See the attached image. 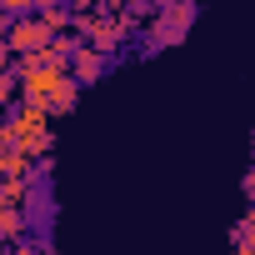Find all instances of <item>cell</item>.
<instances>
[{"instance_id": "cell-1", "label": "cell", "mask_w": 255, "mask_h": 255, "mask_svg": "<svg viewBox=\"0 0 255 255\" xmlns=\"http://www.w3.org/2000/svg\"><path fill=\"white\" fill-rule=\"evenodd\" d=\"M0 130H5L15 145H20V155L25 160H35V155H50V110L45 105H20L15 110V120L10 125H0Z\"/></svg>"}, {"instance_id": "cell-2", "label": "cell", "mask_w": 255, "mask_h": 255, "mask_svg": "<svg viewBox=\"0 0 255 255\" xmlns=\"http://www.w3.org/2000/svg\"><path fill=\"white\" fill-rule=\"evenodd\" d=\"M55 35L35 20V15H20V20H10V30H5V50L10 55H35V50H45Z\"/></svg>"}, {"instance_id": "cell-3", "label": "cell", "mask_w": 255, "mask_h": 255, "mask_svg": "<svg viewBox=\"0 0 255 255\" xmlns=\"http://www.w3.org/2000/svg\"><path fill=\"white\" fill-rule=\"evenodd\" d=\"M15 80H20V95L30 105H50V95L70 80V70H30V75H15Z\"/></svg>"}, {"instance_id": "cell-4", "label": "cell", "mask_w": 255, "mask_h": 255, "mask_svg": "<svg viewBox=\"0 0 255 255\" xmlns=\"http://www.w3.org/2000/svg\"><path fill=\"white\" fill-rule=\"evenodd\" d=\"M75 70H70V80H95L100 75V65H105V55L100 50H75V60H70Z\"/></svg>"}, {"instance_id": "cell-5", "label": "cell", "mask_w": 255, "mask_h": 255, "mask_svg": "<svg viewBox=\"0 0 255 255\" xmlns=\"http://www.w3.org/2000/svg\"><path fill=\"white\" fill-rule=\"evenodd\" d=\"M35 20H40L50 35H60V30L70 25V10H60V5H40V10H35Z\"/></svg>"}, {"instance_id": "cell-6", "label": "cell", "mask_w": 255, "mask_h": 255, "mask_svg": "<svg viewBox=\"0 0 255 255\" xmlns=\"http://www.w3.org/2000/svg\"><path fill=\"white\" fill-rule=\"evenodd\" d=\"M75 95H80V85H75V80H65V85L50 95V105H45V110H50V115H65V110H75Z\"/></svg>"}, {"instance_id": "cell-7", "label": "cell", "mask_w": 255, "mask_h": 255, "mask_svg": "<svg viewBox=\"0 0 255 255\" xmlns=\"http://www.w3.org/2000/svg\"><path fill=\"white\" fill-rule=\"evenodd\" d=\"M10 95H15V75L5 70V75H0V110H5V105H10Z\"/></svg>"}, {"instance_id": "cell-8", "label": "cell", "mask_w": 255, "mask_h": 255, "mask_svg": "<svg viewBox=\"0 0 255 255\" xmlns=\"http://www.w3.org/2000/svg\"><path fill=\"white\" fill-rule=\"evenodd\" d=\"M5 65H10V50H5V45H0V75H5Z\"/></svg>"}, {"instance_id": "cell-9", "label": "cell", "mask_w": 255, "mask_h": 255, "mask_svg": "<svg viewBox=\"0 0 255 255\" xmlns=\"http://www.w3.org/2000/svg\"><path fill=\"white\" fill-rule=\"evenodd\" d=\"M5 30H10V20H5V15H0V45H5Z\"/></svg>"}, {"instance_id": "cell-10", "label": "cell", "mask_w": 255, "mask_h": 255, "mask_svg": "<svg viewBox=\"0 0 255 255\" xmlns=\"http://www.w3.org/2000/svg\"><path fill=\"white\" fill-rule=\"evenodd\" d=\"M15 255H40V250H30V245H15Z\"/></svg>"}, {"instance_id": "cell-11", "label": "cell", "mask_w": 255, "mask_h": 255, "mask_svg": "<svg viewBox=\"0 0 255 255\" xmlns=\"http://www.w3.org/2000/svg\"><path fill=\"white\" fill-rule=\"evenodd\" d=\"M250 200H255V175H250Z\"/></svg>"}, {"instance_id": "cell-12", "label": "cell", "mask_w": 255, "mask_h": 255, "mask_svg": "<svg viewBox=\"0 0 255 255\" xmlns=\"http://www.w3.org/2000/svg\"><path fill=\"white\" fill-rule=\"evenodd\" d=\"M0 215H5V200H0Z\"/></svg>"}, {"instance_id": "cell-13", "label": "cell", "mask_w": 255, "mask_h": 255, "mask_svg": "<svg viewBox=\"0 0 255 255\" xmlns=\"http://www.w3.org/2000/svg\"><path fill=\"white\" fill-rule=\"evenodd\" d=\"M40 255H45V250H40Z\"/></svg>"}]
</instances>
